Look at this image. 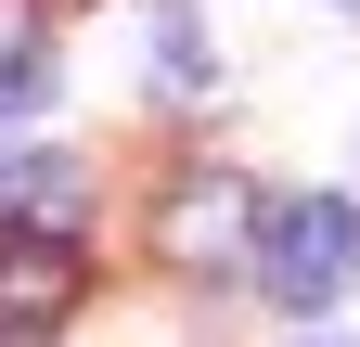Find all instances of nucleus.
<instances>
[{
	"label": "nucleus",
	"mask_w": 360,
	"mask_h": 347,
	"mask_svg": "<svg viewBox=\"0 0 360 347\" xmlns=\"http://www.w3.org/2000/svg\"><path fill=\"white\" fill-rule=\"evenodd\" d=\"M257 283H270V309L322 322L335 296L360 283V219H347L335 193H270L257 206Z\"/></svg>",
	"instance_id": "1"
},
{
	"label": "nucleus",
	"mask_w": 360,
	"mask_h": 347,
	"mask_svg": "<svg viewBox=\"0 0 360 347\" xmlns=\"http://www.w3.org/2000/svg\"><path fill=\"white\" fill-rule=\"evenodd\" d=\"M65 309H77V244L0 232V334H52Z\"/></svg>",
	"instance_id": "2"
},
{
	"label": "nucleus",
	"mask_w": 360,
	"mask_h": 347,
	"mask_svg": "<svg viewBox=\"0 0 360 347\" xmlns=\"http://www.w3.org/2000/svg\"><path fill=\"white\" fill-rule=\"evenodd\" d=\"M155 232H167V257H193V270H206V257H232V244L257 257V219H245V181H219V167L167 193V219H155Z\"/></svg>",
	"instance_id": "3"
},
{
	"label": "nucleus",
	"mask_w": 360,
	"mask_h": 347,
	"mask_svg": "<svg viewBox=\"0 0 360 347\" xmlns=\"http://www.w3.org/2000/svg\"><path fill=\"white\" fill-rule=\"evenodd\" d=\"M77 167L65 155H0V232H52V244H77Z\"/></svg>",
	"instance_id": "4"
},
{
	"label": "nucleus",
	"mask_w": 360,
	"mask_h": 347,
	"mask_svg": "<svg viewBox=\"0 0 360 347\" xmlns=\"http://www.w3.org/2000/svg\"><path fill=\"white\" fill-rule=\"evenodd\" d=\"M206 77H219L206 26L180 13V0H155V13H142V91H155V103H206Z\"/></svg>",
	"instance_id": "5"
},
{
	"label": "nucleus",
	"mask_w": 360,
	"mask_h": 347,
	"mask_svg": "<svg viewBox=\"0 0 360 347\" xmlns=\"http://www.w3.org/2000/svg\"><path fill=\"white\" fill-rule=\"evenodd\" d=\"M39 103H52V39L26 0H0V116H39Z\"/></svg>",
	"instance_id": "6"
},
{
	"label": "nucleus",
	"mask_w": 360,
	"mask_h": 347,
	"mask_svg": "<svg viewBox=\"0 0 360 347\" xmlns=\"http://www.w3.org/2000/svg\"><path fill=\"white\" fill-rule=\"evenodd\" d=\"M296 347H322V334H296Z\"/></svg>",
	"instance_id": "7"
},
{
	"label": "nucleus",
	"mask_w": 360,
	"mask_h": 347,
	"mask_svg": "<svg viewBox=\"0 0 360 347\" xmlns=\"http://www.w3.org/2000/svg\"><path fill=\"white\" fill-rule=\"evenodd\" d=\"M347 13H360V0H347Z\"/></svg>",
	"instance_id": "8"
}]
</instances>
